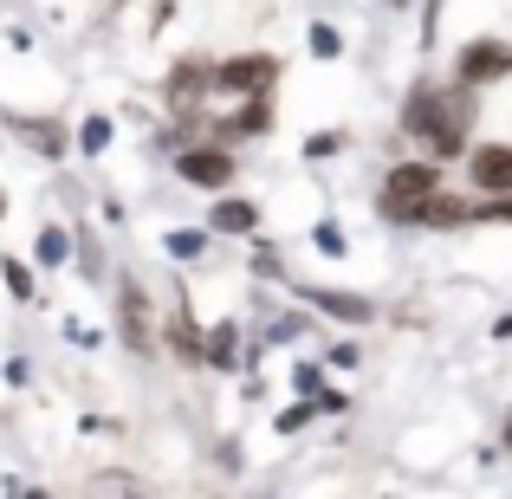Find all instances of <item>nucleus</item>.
<instances>
[{
  "mask_svg": "<svg viewBox=\"0 0 512 499\" xmlns=\"http://www.w3.org/2000/svg\"><path fill=\"white\" fill-rule=\"evenodd\" d=\"M169 350L182 363H208V337L195 331V318H188V305H175V325H169Z\"/></svg>",
  "mask_w": 512,
  "mask_h": 499,
  "instance_id": "10",
  "label": "nucleus"
},
{
  "mask_svg": "<svg viewBox=\"0 0 512 499\" xmlns=\"http://www.w3.org/2000/svg\"><path fill=\"white\" fill-rule=\"evenodd\" d=\"M65 253H72V247H65V234H59V227H46V234H39V260H46V266H59Z\"/></svg>",
  "mask_w": 512,
  "mask_h": 499,
  "instance_id": "16",
  "label": "nucleus"
},
{
  "mask_svg": "<svg viewBox=\"0 0 512 499\" xmlns=\"http://www.w3.org/2000/svg\"><path fill=\"white\" fill-rule=\"evenodd\" d=\"M266 130H273V104H266V91H260V98H247V104H240V117H227L214 137L234 143V137H266Z\"/></svg>",
  "mask_w": 512,
  "mask_h": 499,
  "instance_id": "8",
  "label": "nucleus"
},
{
  "mask_svg": "<svg viewBox=\"0 0 512 499\" xmlns=\"http://www.w3.org/2000/svg\"><path fill=\"white\" fill-rule=\"evenodd\" d=\"M201 85H214V65H182V72L169 78V104H175V111H195Z\"/></svg>",
  "mask_w": 512,
  "mask_h": 499,
  "instance_id": "11",
  "label": "nucleus"
},
{
  "mask_svg": "<svg viewBox=\"0 0 512 499\" xmlns=\"http://www.w3.org/2000/svg\"><path fill=\"white\" fill-rule=\"evenodd\" d=\"M312 305L331 312V318H344V325H363V318H370V299H357V292H312Z\"/></svg>",
  "mask_w": 512,
  "mask_h": 499,
  "instance_id": "13",
  "label": "nucleus"
},
{
  "mask_svg": "<svg viewBox=\"0 0 512 499\" xmlns=\"http://www.w3.org/2000/svg\"><path fill=\"white\" fill-rule=\"evenodd\" d=\"M208 363H234V325H214L208 331Z\"/></svg>",
  "mask_w": 512,
  "mask_h": 499,
  "instance_id": "15",
  "label": "nucleus"
},
{
  "mask_svg": "<svg viewBox=\"0 0 512 499\" xmlns=\"http://www.w3.org/2000/svg\"><path fill=\"white\" fill-rule=\"evenodd\" d=\"M305 422H312V402H305V409H286V415H279V428H286V435H292V428H305Z\"/></svg>",
  "mask_w": 512,
  "mask_h": 499,
  "instance_id": "21",
  "label": "nucleus"
},
{
  "mask_svg": "<svg viewBox=\"0 0 512 499\" xmlns=\"http://www.w3.org/2000/svg\"><path fill=\"white\" fill-rule=\"evenodd\" d=\"M467 182L480 195H512V143H487V150L467 156Z\"/></svg>",
  "mask_w": 512,
  "mask_h": 499,
  "instance_id": "6",
  "label": "nucleus"
},
{
  "mask_svg": "<svg viewBox=\"0 0 512 499\" xmlns=\"http://www.w3.org/2000/svg\"><path fill=\"white\" fill-rule=\"evenodd\" d=\"M273 78H279V59H273V52H240V59L214 65V91H234V98H260Z\"/></svg>",
  "mask_w": 512,
  "mask_h": 499,
  "instance_id": "4",
  "label": "nucleus"
},
{
  "mask_svg": "<svg viewBox=\"0 0 512 499\" xmlns=\"http://www.w3.org/2000/svg\"><path fill=\"white\" fill-rule=\"evenodd\" d=\"M506 454H512V415H506Z\"/></svg>",
  "mask_w": 512,
  "mask_h": 499,
  "instance_id": "25",
  "label": "nucleus"
},
{
  "mask_svg": "<svg viewBox=\"0 0 512 499\" xmlns=\"http://www.w3.org/2000/svg\"><path fill=\"white\" fill-rule=\"evenodd\" d=\"M104 143H111V124H104V117H91V124H85V143H78V150L104 156Z\"/></svg>",
  "mask_w": 512,
  "mask_h": 499,
  "instance_id": "17",
  "label": "nucleus"
},
{
  "mask_svg": "<svg viewBox=\"0 0 512 499\" xmlns=\"http://www.w3.org/2000/svg\"><path fill=\"white\" fill-rule=\"evenodd\" d=\"M175 175H182L188 188H227V182H234V156H227L221 143H208V150H182V156H175Z\"/></svg>",
  "mask_w": 512,
  "mask_h": 499,
  "instance_id": "5",
  "label": "nucleus"
},
{
  "mask_svg": "<svg viewBox=\"0 0 512 499\" xmlns=\"http://www.w3.org/2000/svg\"><path fill=\"white\" fill-rule=\"evenodd\" d=\"M402 130H409V137H422L441 163H448V156H461L467 150V130H474V85H461V91L415 85L409 98H402Z\"/></svg>",
  "mask_w": 512,
  "mask_h": 499,
  "instance_id": "1",
  "label": "nucleus"
},
{
  "mask_svg": "<svg viewBox=\"0 0 512 499\" xmlns=\"http://www.w3.org/2000/svg\"><path fill=\"white\" fill-rule=\"evenodd\" d=\"M467 214H474V208H467L461 195H448V188H435V195L422 201V214H415V227H461Z\"/></svg>",
  "mask_w": 512,
  "mask_h": 499,
  "instance_id": "9",
  "label": "nucleus"
},
{
  "mask_svg": "<svg viewBox=\"0 0 512 499\" xmlns=\"http://www.w3.org/2000/svg\"><path fill=\"white\" fill-rule=\"evenodd\" d=\"M331 150H344V137H338V130H325V137H312V156H331Z\"/></svg>",
  "mask_w": 512,
  "mask_h": 499,
  "instance_id": "23",
  "label": "nucleus"
},
{
  "mask_svg": "<svg viewBox=\"0 0 512 499\" xmlns=\"http://www.w3.org/2000/svg\"><path fill=\"white\" fill-rule=\"evenodd\" d=\"M441 188V175H435V163H396L383 175V214L389 221H415L422 214V201Z\"/></svg>",
  "mask_w": 512,
  "mask_h": 499,
  "instance_id": "2",
  "label": "nucleus"
},
{
  "mask_svg": "<svg viewBox=\"0 0 512 499\" xmlns=\"http://www.w3.org/2000/svg\"><path fill=\"white\" fill-rule=\"evenodd\" d=\"M26 137H33V150H46V156L65 150V130L59 124H26Z\"/></svg>",
  "mask_w": 512,
  "mask_h": 499,
  "instance_id": "14",
  "label": "nucleus"
},
{
  "mask_svg": "<svg viewBox=\"0 0 512 499\" xmlns=\"http://www.w3.org/2000/svg\"><path fill=\"white\" fill-rule=\"evenodd\" d=\"M201 247H208V240H201V234H169V253H175V260H195Z\"/></svg>",
  "mask_w": 512,
  "mask_h": 499,
  "instance_id": "19",
  "label": "nucleus"
},
{
  "mask_svg": "<svg viewBox=\"0 0 512 499\" xmlns=\"http://www.w3.org/2000/svg\"><path fill=\"white\" fill-rule=\"evenodd\" d=\"M512 72V46H500V39H474V46L461 52V85H493V78Z\"/></svg>",
  "mask_w": 512,
  "mask_h": 499,
  "instance_id": "7",
  "label": "nucleus"
},
{
  "mask_svg": "<svg viewBox=\"0 0 512 499\" xmlns=\"http://www.w3.org/2000/svg\"><path fill=\"white\" fill-rule=\"evenodd\" d=\"M130 487H137V480H124V474H98L91 480V493H130Z\"/></svg>",
  "mask_w": 512,
  "mask_h": 499,
  "instance_id": "20",
  "label": "nucleus"
},
{
  "mask_svg": "<svg viewBox=\"0 0 512 499\" xmlns=\"http://www.w3.org/2000/svg\"><path fill=\"white\" fill-rule=\"evenodd\" d=\"M0 273H7L13 299H33V279H26V266H20V260H7V266H0Z\"/></svg>",
  "mask_w": 512,
  "mask_h": 499,
  "instance_id": "18",
  "label": "nucleus"
},
{
  "mask_svg": "<svg viewBox=\"0 0 512 499\" xmlns=\"http://www.w3.org/2000/svg\"><path fill=\"white\" fill-rule=\"evenodd\" d=\"M117 331H124V344L137 350V357H156V318H150V292L137 286V279H117Z\"/></svg>",
  "mask_w": 512,
  "mask_h": 499,
  "instance_id": "3",
  "label": "nucleus"
},
{
  "mask_svg": "<svg viewBox=\"0 0 512 499\" xmlns=\"http://www.w3.org/2000/svg\"><path fill=\"white\" fill-rule=\"evenodd\" d=\"M493 214H500V221H512V201H493Z\"/></svg>",
  "mask_w": 512,
  "mask_h": 499,
  "instance_id": "24",
  "label": "nucleus"
},
{
  "mask_svg": "<svg viewBox=\"0 0 512 499\" xmlns=\"http://www.w3.org/2000/svg\"><path fill=\"white\" fill-rule=\"evenodd\" d=\"M208 227L214 234H247V227H260V208H253V201H221V208L208 214Z\"/></svg>",
  "mask_w": 512,
  "mask_h": 499,
  "instance_id": "12",
  "label": "nucleus"
},
{
  "mask_svg": "<svg viewBox=\"0 0 512 499\" xmlns=\"http://www.w3.org/2000/svg\"><path fill=\"white\" fill-rule=\"evenodd\" d=\"M312 46H318V52L331 59V52H338V33H331V26H312Z\"/></svg>",
  "mask_w": 512,
  "mask_h": 499,
  "instance_id": "22",
  "label": "nucleus"
}]
</instances>
